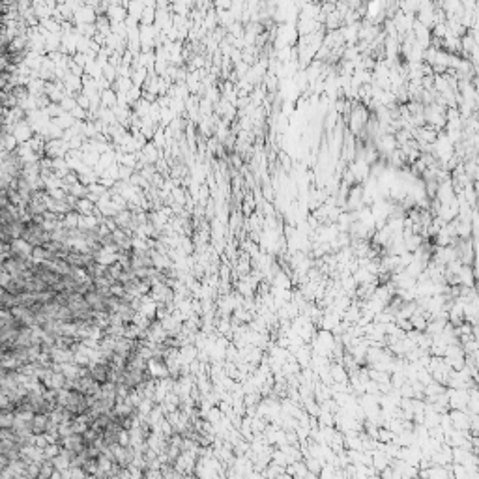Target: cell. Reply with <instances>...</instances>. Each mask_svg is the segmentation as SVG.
<instances>
[{
  "mask_svg": "<svg viewBox=\"0 0 479 479\" xmlns=\"http://www.w3.org/2000/svg\"><path fill=\"white\" fill-rule=\"evenodd\" d=\"M51 425H53L51 414H34L32 423H30V431H32L34 436H38V434H45Z\"/></svg>",
  "mask_w": 479,
  "mask_h": 479,
  "instance_id": "cell-1",
  "label": "cell"
},
{
  "mask_svg": "<svg viewBox=\"0 0 479 479\" xmlns=\"http://www.w3.org/2000/svg\"><path fill=\"white\" fill-rule=\"evenodd\" d=\"M4 288H6L8 292L15 294V296L27 292V277H10L8 283L4 285Z\"/></svg>",
  "mask_w": 479,
  "mask_h": 479,
  "instance_id": "cell-2",
  "label": "cell"
},
{
  "mask_svg": "<svg viewBox=\"0 0 479 479\" xmlns=\"http://www.w3.org/2000/svg\"><path fill=\"white\" fill-rule=\"evenodd\" d=\"M15 305H17V296L0 287V311H12Z\"/></svg>",
  "mask_w": 479,
  "mask_h": 479,
  "instance_id": "cell-3",
  "label": "cell"
},
{
  "mask_svg": "<svg viewBox=\"0 0 479 479\" xmlns=\"http://www.w3.org/2000/svg\"><path fill=\"white\" fill-rule=\"evenodd\" d=\"M15 425V412L13 408L0 406V428H12Z\"/></svg>",
  "mask_w": 479,
  "mask_h": 479,
  "instance_id": "cell-4",
  "label": "cell"
}]
</instances>
